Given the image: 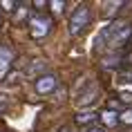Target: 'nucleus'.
<instances>
[{
	"mask_svg": "<svg viewBox=\"0 0 132 132\" xmlns=\"http://www.w3.org/2000/svg\"><path fill=\"white\" fill-rule=\"evenodd\" d=\"M0 20H2V14H0Z\"/></svg>",
	"mask_w": 132,
	"mask_h": 132,
	"instance_id": "a211bd4d",
	"label": "nucleus"
},
{
	"mask_svg": "<svg viewBox=\"0 0 132 132\" xmlns=\"http://www.w3.org/2000/svg\"><path fill=\"white\" fill-rule=\"evenodd\" d=\"M0 7H5V11H11V9L16 7V2H11V0H2V2H0Z\"/></svg>",
	"mask_w": 132,
	"mask_h": 132,
	"instance_id": "ddd939ff",
	"label": "nucleus"
},
{
	"mask_svg": "<svg viewBox=\"0 0 132 132\" xmlns=\"http://www.w3.org/2000/svg\"><path fill=\"white\" fill-rule=\"evenodd\" d=\"M58 132H70V128H67V125H63V128H61Z\"/></svg>",
	"mask_w": 132,
	"mask_h": 132,
	"instance_id": "f3484780",
	"label": "nucleus"
},
{
	"mask_svg": "<svg viewBox=\"0 0 132 132\" xmlns=\"http://www.w3.org/2000/svg\"><path fill=\"white\" fill-rule=\"evenodd\" d=\"M58 87V76L56 74H43L36 78V92L38 94H49Z\"/></svg>",
	"mask_w": 132,
	"mask_h": 132,
	"instance_id": "20e7f679",
	"label": "nucleus"
},
{
	"mask_svg": "<svg viewBox=\"0 0 132 132\" xmlns=\"http://www.w3.org/2000/svg\"><path fill=\"white\" fill-rule=\"evenodd\" d=\"M40 70H45V63L43 61H34L29 65V74H36V72H40Z\"/></svg>",
	"mask_w": 132,
	"mask_h": 132,
	"instance_id": "9b49d317",
	"label": "nucleus"
},
{
	"mask_svg": "<svg viewBox=\"0 0 132 132\" xmlns=\"http://www.w3.org/2000/svg\"><path fill=\"white\" fill-rule=\"evenodd\" d=\"M49 7H52V11H54V14H61L63 7H65V2H49Z\"/></svg>",
	"mask_w": 132,
	"mask_h": 132,
	"instance_id": "f8f14e48",
	"label": "nucleus"
},
{
	"mask_svg": "<svg viewBox=\"0 0 132 132\" xmlns=\"http://www.w3.org/2000/svg\"><path fill=\"white\" fill-rule=\"evenodd\" d=\"M110 29H112V36H110V43H108L110 47H121V45H125L130 40V36H132V27L121 22V20H114L110 25Z\"/></svg>",
	"mask_w": 132,
	"mask_h": 132,
	"instance_id": "f03ea898",
	"label": "nucleus"
},
{
	"mask_svg": "<svg viewBox=\"0 0 132 132\" xmlns=\"http://www.w3.org/2000/svg\"><path fill=\"white\" fill-rule=\"evenodd\" d=\"M125 2H121V0H117V2H108V5H105V16H114L117 14V9L119 7H123Z\"/></svg>",
	"mask_w": 132,
	"mask_h": 132,
	"instance_id": "6e6552de",
	"label": "nucleus"
},
{
	"mask_svg": "<svg viewBox=\"0 0 132 132\" xmlns=\"http://www.w3.org/2000/svg\"><path fill=\"white\" fill-rule=\"evenodd\" d=\"M90 20H92L90 7H87V5H78V7L74 9V14H72V18H70L67 31H70L72 36H78L85 27H87V25H90Z\"/></svg>",
	"mask_w": 132,
	"mask_h": 132,
	"instance_id": "f257e3e1",
	"label": "nucleus"
},
{
	"mask_svg": "<svg viewBox=\"0 0 132 132\" xmlns=\"http://www.w3.org/2000/svg\"><path fill=\"white\" fill-rule=\"evenodd\" d=\"M119 123L132 125V108H128V110H123L121 114H119Z\"/></svg>",
	"mask_w": 132,
	"mask_h": 132,
	"instance_id": "1a4fd4ad",
	"label": "nucleus"
},
{
	"mask_svg": "<svg viewBox=\"0 0 132 132\" xmlns=\"http://www.w3.org/2000/svg\"><path fill=\"white\" fill-rule=\"evenodd\" d=\"M87 132H105V130H101V128H90Z\"/></svg>",
	"mask_w": 132,
	"mask_h": 132,
	"instance_id": "dca6fc26",
	"label": "nucleus"
},
{
	"mask_svg": "<svg viewBox=\"0 0 132 132\" xmlns=\"http://www.w3.org/2000/svg\"><path fill=\"white\" fill-rule=\"evenodd\" d=\"M11 63H14V49L7 45H0V81L11 70Z\"/></svg>",
	"mask_w": 132,
	"mask_h": 132,
	"instance_id": "39448f33",
	"label": "nucleus"
},
{
	"mask_svg": "<svg viewBox=\"0 0 132 132\" xmlns=\"http://www.w3.org/2000/svg\"><path fill=\"white\" fill-rule=\"evenodd\" d=\"M121 101H125V103H132V92H121Z\"/></svg>",
	"mask_w": 132,
	"mask_h": 132,
	"instance_id": "4468645a",
	"label": "nucleus"
},
{
	"mask_svg": "<svg viewBox=\"0 0 132 132\" xmlns=\"http://www.w3.org/2000/svg\"><path fill=\"white\" fill-rule=\"evenodd\" d=\"M7 110V101H5V96H0V112Z\"/></svg>",
	"mask_w": 132,
	"mask_h": 132,
	"instance_id": "2eb2a0df",
	"label": "nucleus"
},
{
	"mask_svg": "<svg viewBox=\"0 0 132 132\" xmlns=\"http://www.w3.org/2000/svg\"><path fill=\"white\" fill-rule=\"evenodd\" d=\"M94 119H96V114H94L92 110H90V112H78V117H76V123H81V125H83V123H87V121L92 123Z\"/></svg>",
	"mask_w": 132,
	"mask_h": 132,
	"instance_id": "0eeeda50",
	"label": "nucleus"
},
{
	"mask_svg": "<svg viewBox=\"0 0 132 132\" xmlns=\"http://www.w3.org/2000/svg\"><path fill=\"white\" fill-rule=\"evenodd\" d=\"M101 121H103L105 128H114V125L119 123V112H114V110H103V112H101Z\"/></svg>",
	"mask_w": 132,
	"mask_h": 132,
	"instance_id": "423d86ee",
	"label": "nucleus"
},
{
	"mask_svg": "<svg viewBox=\"0 0 132 132\" xmlns=\"http://www.w3.org/2000/svg\"><path fill=\"white\" fill-rule=\"evenodd\" d=\"M119 61H121V56H119V54L110 56V58L105 56V61H103V67H117V65H119Z\"/></svg>",
	"mask_w": 132,
	"mask_h": 132,
	"instance_id": "9d476101",
	"label": "nucleus"
},
{
	"mask_svg": "<svg viewBox=\"0 0 132 132\" xmlns=\"http://www.w3.org/2000/svg\"><path fill=\"white\" fill-rule=\"evenodd\" d=\"M52 18L45 14H36L31 16V20H29V27H31V36L34 38H43V36L49 34V29H52Z\"/></svg>",
	"mask_w": 132,
	"mask_h": 132,
	"instance_id": "7ed1b4c3",
	"label": "nucleus"
}]
</instances>
